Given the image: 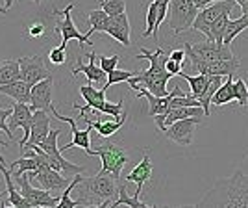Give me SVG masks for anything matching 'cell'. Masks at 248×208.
Here are the masks:
<instances>
[{"label": "cell", "mask_w": 248, "mask_h": 208, "mask_svg": "<svg viewBox=\"0 0 248 208\" xmlns=\"http://www.w3.org/2000/svg\"><path fill=\"white\" fill-rule=\"evenodd\" d=\"M198 207H248V175L237 169L232 177L217 180Z\"/></svg>", "instance_id": "6da1fadb"}, {"label": "cell", "mask_w": 248, "mask_h": 208, "mask_svg": "<svg viewBox=\"0 0 248 208\" xmlns=\"http://www.w3.org/2000/svg\"><path fill=\"white\" fill-rule=\"evenodd\" d=\"M137 60H148L150 67L146 71H139L134 78H130L128 82H139L141 86H145L146 89L155 97H165L169 95V87L167 84L174 76L172 73L167 71V60L169 56H165L163 49H155V51H148V49H141V52L135 56Z\"/></svg>", "instance_id": "7a4b0ae2"}, {"label": "cell", "mask_w": 248, "mask_h": 208, "mask_svg": "<svg viewBox=\"0 0 248 208\" xmlns=\"http://www.w3.org/2000/svg\"><path fill=\"white\" fill-rule=\"evenodd\" d=\"M119 180L109 173H96L91 178H83L85 193L98 201V208H108L113 205L115 195H119Z\"/></svg>", "instance_id": "3957f363"}, {"label": "cell", "mask_w": 248, "mask_h": 208, "mask_svg": "<svg viewBox=\"0 0 248 208\" xmlns=\"http://www.w3.org/2000/svg\"><path fill=\"white\" fill-rule=\"evenodd\" d=\"M89 156H100V160H102V167H100V171L98 173H109V175H113L117 180H121V173H123V167L130 162V156H128V151L124 149V147H119L115 145V143H102V145H98V149H91V153Z\"/></svg>", "instance_id": "277c9868"}, {"label": "cell", "mask_w": 248, "mask_h": 208, "mask_svg": "<svg viewBox=\"0 0 248 208\" xmlns=\"http://www.w3.org/2000/svg\"><path fill=\"white\" fill-rule=\"evenodd\" d=\"M198 8L193 0H170L169 6V28L172 35L193 28V22L198 15Z\"/></svg>", "instance_id": "5b68a950"}, {"label": "cell", "mask_w": 248, "mask_h": 208, "mask_svg": "<svg viewBox=\"0 0 248 208\" xmlns=\"http://www.w3.org/2000/svg\"><path fill=\"white\" fill-rule=\"evenodd\" d=\"M62 134V130L60 128H56V130H50V134L48 138L43 141L41 149L45 151V155H46V162H48V166L54 167V169H58V171H62L65 173L67 177L71 175V173H83V167L82 166H76L73 162H69V160H65L62 155V149L58 147V138Z\"/></svg>", "instance_id": "8992f818"}, {"label": "cell", "mask_w": 248, "mask_h": 208, "mask_svg": "<svg viewBox=\"0 0 248 208\" xmlns=\"http://www.w3.org/2000/svg\"><path fill=\"white\" fill-rule=\"evenodd\" d=\"M30 171H26L24 175L15 178V182L19 184V190H21L22 197L28 199L30 201L31 208H58L60 205V197H54L50 195V191L48 190H37V188H33L30 184Z\"/></svg>", "instance_id": "52a82bcc"}, {"label": "cell", "mask_w": 248, "mask_h": 208, "mask_svg": "<svg viewBox=\"0 0 248 208\" xmlns=\"http://www.w3.org/2000/svg\"><path fill=\"white\" fill-rule=\"evenodd\" d=\"M235 2L233 0H220V2H213L206 8L198 11L197 19L193 22V30L202 32L206 35V39H209V32H211V24L217 21L220 15L224 13H232L233 11Z\"/></svg>", "instance_id": "ba28073f"}, {"label": "cell", "mask_w": 248, "mask_h": 208, "mask_svg": "<svg viewBox=\"0 0 248 208\" xmlns=\"http://www.w3.org/2000/svg\"><path fill=\"white\" fill-rule=\"evenodd\" d=\"M50 114H52V117H56V119H60V121H63V123H67V125L71 126L73 139H71L67 145L60 147V149H62V153L69 151V149H73V147H82L83 151L89 155V153H91V132H93V126L87 125L85 130H80V128L76 126V121H74L73 117H69V115H62L60 112H58V108H56L54 104L50 106Z\"/></svg>", "instance_id": "9c48e42d"}, {"label": "cell", "mask_w": 248, "mask_h": 208, "mask_svg": "<svg viewBox=\"0 0 248 208\" xmlns=\"http://www.w3.org/2000/svg\"><path fill=\"white\" fill-rule=\"evenodd\" d=\"M202 123L200 117H187V119H180V121H174L172 125H169L163 130V134L170 139V141H176L178 145L182 147H189L193 143V136H195V128L197 125Z\"/></svg>", "instance_id": "30bf717a"}, {"label": "cell", "mask_w": 248, "mask_h": 208, "mask_svg": "<svg viewBox=\"0 0 248 208\" xmlns=\"http://www.w3.org/2000/svg\"><path fill=\"white\" fill-rule=\"evenodd\" d=\"M13 114L10 115V128L11 132L13 130H17V128H22L24 130V136H22V139L19 141V145L21 149L26 145V141H28V138H30V130H31V121H33V108H31V104L28 103H13Z\"/></svg>", "instance_id": "8fae6325"}, {"label": "cell", "mask_w": 248, "mask_h": 208, "mask_svg": "<svg viewBox=\"0 0 248 208\" xmlns=\"http://www.w3.org/2000/svg\"><path fill=\"white\" fill-rule=\"evenodd\" d=\"M74 8V0L65 8V10L58 11V15L62 17L60 21H58V24H56V30L62 34V45L63 47H67L69 45V41L71 39H78L80 41V45H89V37L85 35V34H80V30L76 28V24L73 22V19H71V11H73Z\"/></svg>", "instance_id": "7c38bea8"}, {"label": "cell", "mask_w": 248, "mask_h": 208, "mask_svg": "<svg viewBox=\"0 0 248 208\" xmlns=\"http://www.w3.org/2000/svg\"><path fill=\"white\" fill-rule=\"evenodd\" d=\"M191 47L204 63H217L235 58L233 52H232V47H226V45H220V43L215 41H207L206 39L204 43H197V45L191 43Z\"/></svg>", "instance_id": "4fadbf2b"}, {"label": "cell", "mask_w": 248, "mask_h": 208, "mask_svg": "<svg viewBox=\"0 0 248 208\" xmlns=\"http://www.w3.org/2000/svg\"><path fill=\"white\" fill-rule=\"evenodd\" d=\"M19 65H21V78L30 86H35L37 82L52 76L41 56H22L19 58Z\"/></svg>", "instance_id": "5bb4252c"}, {"label": "cell", "mask_w": 248, "mask_h": 208, "mask_svg": "<svg viewBox=\"0 0 248 208\" xmlns=\"http://www.w3.org/2000/svg\"><path fill=\"white\" fill-rule=\"evenodd\" d=\"M50 121H52V117L48 115L46 110H35V112H33L30 138H28L26 145L22 147L24 151H26V149H33V147L41 145L43 141L48 138V134H50Z\"/></svg>", "instance_id": "9a60e30c"}, {"label": "cell", "mask_w": 248, "mask_h": 208, "mask_svg": "<svg viewBox=\"0 0 248 208\" xmlns=\"http://www.w3.org/2000/svg\"><path fill=\"white\" fill-rule=\"evenodd\" d=\"M30 177L37 178V182L41 184V188L48 190V191H63L65 188L71 184V180H69L67 175L63 177L62 171H58V169H54L50 166L41 167L39 171H30Z\"/></svg>", "instance_id": "2e32d148"}, {"label": "cell", "mask_w": 248, "mask_h": 208, "mask_svg": "<svg viewBox=\"0 0 248 208\" xmlns=\"http://www.w3.org/2000/svg\"><path fill=\"white\" fill-rule=\"evenodd\" d=\"M85 58H89V62L83 63L82 58H78V63L76 67L71 69V73L74 76H78L80 73L85 74V78L89 80V84H106L108 82V73L100 67V63L96 65V60H98V54L96 52H87Z\"/></svg>", "instance_id": "e0dca14e"}, {"label": "cell", "mask_w": 248, "mask_h": 208, "mask_svg": "<svg viewBox=\"0 0 248 208\" xmlns=\"http://www.w3.org/2000/svg\"><path fill=\"white\" fill-rule=\"evenodd\" d=\"M106 91H108V87L104 86V87H93V84H87V86H80V95L83 97V104L82 108L78 106V104H73L74 110H80V115H85L87 110H93V112H98L100 114V110H102V106L106 104Z\"/></svg>", "instance_id": "ac0fdd59"}, {"label": "cell", "mask_w": 248, "mask_h": 208, "mask_svg": "<svg viewBox=\"0 0 248 208\" xmlns=\"http://www.w3.org/2000/svg\"><path fill=\"white\" fill-rule=\"evenodd\" d=\"M52 93H54V78L48 76L41 82H37L35 86H31V99L30 104L35 110H50L52 106Z\"/></svg>", "instance_id": "d6986e66"}, {"label": "cell", "mask_w": 248, "mask_h": 208, "mask_svg": "<svg viewBox=\"0 0 248 208\" xmlns=\"http://www.w3.org/2000/svg\"><path fill=\"white\" fill-rule=\"evenodd\" d=\"M0 173L4 177V182H6V190H8V201L2 205V207H15V208H31L30 201L22 197L21 190H19V184L13 182V175H11L10 169H6L4 164L0 162Z\"/></svg>", "instance_id": "ffe728a7"}, {"label": "cell", "mask_w": 248, "mask_h": 208, "mask_svg": "<svg viewBox=\"0 0 248 208\" xmlns=\"http://www.w3.org/2000/svg\"><path fill=\"white\" fill-rule=\"evenodd\" d=\"M150 177H152V160H150L148 153H145V156L141 158V162H139V164L128 173V177H126V182H135V184H137V190H135V193H134L135 197H141L143 186L150 180Z\"/></svg>", "instance_id": "44dd1931"}, {"label": "cell", "mask_w": 248, "mask_h": 208, "mask_svg": "<svg viewBox=\"0 0 248 208\" xmlns=\"http://www.w3.org/2000/svg\"><path fill=\"white\" fill-rule=\"evenodd\" d=\"M130 32H132V28H130V21H128V13H123L119 17H111V24L106 30V34L117 39L123 47H130L132 45Z\"/></svg>", "instance_id": "7402d4cb"}, {"label": "cell", "mask_w": 248, "mask_h": 208, "mask_svg": "<svg viewBox=\"0 0 248 208\" xmlns=\"http://www.w3.org/2000/svg\"><path fill=\"white\" fill-rule=\"evenodd\" d=\"M0 93L8 95L13 101L17 103H30L31 99V86L28 82H24L22 78L15 80V82L10 84H2L0 86Z\"/></svg>", "instance_id": "603a6c76"}, {"label": "cell", "mask_w": 248, "mask_h": 208, "mask_svg": "<svg viewBox=\"0 0 248 208\" xmlns=\"http://www.w3.org/2000/svg\"><path fill=\"white\" fill-rule=\"evenodd\" d=\"M82 119L87 125L93 126L94 130H96V134L100 136V138H109V136H113L115 132L121 130V126H123L124 121H126V114H124L123 117H119V119H111V117H109L108 121H100V119H98V121H91V119L85 117V115H83Z\"/></svg>", "instance_id": "cb8c5ba5"}, {"label": "cell", "mask_w": 248, "mask_h": 208, "mask_svg": "<svg viewBox=\"0 0 248 208\" xmlns=\"http://www.w3.org/2000/svg\"><path fill=\"white\" fill-rule=\"evenodd\" d=\"M202 115H206L202 106H180V108H170L165 114V128L169 125H172L174 121H180V119L202 117Z\"/></svg>", "instance_id": "d4e9b609"}, {"label": "cell", "mask_w": 248, "mask_h": 208, "mask_svg": "<svg viewBox=\"0 0 248 208\" xmlns=\"http://www.w3.org/2000/svg\"><path fill=\"white\" fill-rule=\"evenodd\" d=\"M87 22H89V30H87V37H91L94 32H104L109 28V24H111V17L106 13V11L100 8V10H93L89 11V15H87Z\"/></svg>", "instance_id": "484cf974"}, {"label": "cell", "mask_w": 248, "mask_h": 208, "mask_svg": "<svg viewBox=\"0 0 248 208\" xmlns=\"http://www.w3.org/2000/svg\"><path fill=\"white\" fill-rule=\"evenodd\" d=\"M233 74L226 76V82H222V86L217 89V93L213 95V103L215 106H224V104L235 101V80L232 78Z\"/></svg>", "instance_id": "4316f807"}, {"label": "cell", "mask_w": 248, "mask_h": 208, "mask_svg": "<svg viewBox=\"0 0 248 208\" xmlns=\"http://www.w3.org/2000/svg\"><path fill=\"white\" fill-rule=\"evenodd\" d=\"M178 76H182L186 82H189V86H191V95L195 97V99H198L200 95L206 91L207 84L211 82V74H204V73H198L197 76H191V74L187 73H178Z\"/></svg>", "instance_id": "83f0119b"}, {"label": "cell", "mask_w": 248, "mask_h": 208, "mask_svg": "<svg viewBox=\"0 0 248 208\" xmlns=\"http://www.w3.org/2000/svg\"><path fill=\"white\" fill-rule=\"evenodd\" d=\"M21 78L19 60H0V86L15 82Z\"/></svg>", "instance_id": "f1b7e54d"}, {"label": "cell", "mask_w": 248, "mask_h": 208, "mask_svg": "<svg viewBox=\"0 0 248 208\" xmlns=\"http://www.w3.org/2000/svg\"><path fill=\"white\" fill-rule=\"evenodd\" d=\"M248 28V15L247 13H243L239 19H230V22H228L226 26V34H224V41H222V45H226V47H232V43H233V39L237 37L241 32H245Z\"/></svg>", "instance_id": "f546056e"}, {"label": "cell", "mask_w": 248, "mask_h": 208, "mask_svg": "<svg viewBox=\"0 0 248 208\" xmlns=\"http://www.w3.org/2000/svg\"><path fill=\"white\" fill-rule=\"evenodd\" d=\"M222 86V76H211V82L207 84L206 91L198 97V101H200V104H202V108H204V114H206V117H209L211 115V110H209V106H211V103H213V95L217 93V89Z\"/></svg>", "instance_id": "4dcf8cb0"}, {"label": "cell", "mask_w": 248, "mask_h": 208, "mask_svg": "<svg viewBox=\"0 0 248 208\" xmlns=\"http://www.w3.org/2000/svg\"><path fill=\"white\" fill-rule=\"evenodd\" d=\"M132 207V208H146L148 205H145L141 197H135V195H128L126 193V182L124 184H119V197L113 201V205L111 207L117 208V207Z\"/></svg>", "instance_id": "1f68e13d"}, {"label": "cell", "mask_w": 248, "mask_h": 208, "mask_svg": "<svg viewBox=\"0 0 248 208\" xmlns=\"http://www.w3.org/2000/svg\"><path fill=\"white\" fill-rule=\"evenodd\" d=\"M228 22H230V13L220 15L217 21L211 24V32H209V39H207V41H215V43H220V45H222Z\"/></svg>", "instance_id": "d6a6232c"}, {"label": "cell", "mask_w": 248, "mask_h": 208, "mask_svg": "<svg viewBox=\"0 0 248 208\" xmlns=\"http://www.w3.org/2000/svg\"><path fill=\"white\" fill-rule=\"evenodd\" d=\"M98 6L109 17H119L126 13V0H98Z\"/></svg>", "instance_id": "836d02e7"}, {"label": "cell", "mask_w": 248, "mask_h": 208, "mask_svg": "<svg viewBox=\"0 0 248 208\" xmlns=\"http://www.w3.org/2000/svg\"><path fill=\"white\" fill-rule=\"evenodd\" d=\"M137 73H139V71H121V69H113L111 73H108V82L104 84V86L109 89V87L115 86V84L128 82V80H130V78H134Z\"/></svg>", "instance_id": "e575fe53"}, {"label": "cell", "mask_w": 248, "mask_h": 208, "mask_svg": "<svg viewBox=\"0 0 248 208\" xmlns=\"http://www.w3.org/2000/svg\"><path fill=\"white\" fill-rule=\"evenodd\" d=\"M155 21H157V2H150L148 4V11H146V30L143 32V37H150L154 35Z\"/></svg>", "instance_id": "d590c367"}, {"label": "cell", "mask_w": 248, "mask_h": 208, "mask_svg": "<svg viewBox=\"0 0 248 208\" xmlns=\"http://www.w3.org/2000/svg\"><path fill=\"white\" fill-rule=\"evenodd\" d=\"M46 34V24L41 21V19H33L26 24V35L31 37V39H39Z\"/></svg>", "instance_id": "8d00e7d4"}, {"label": "cell", "mask_w": 248, "mask_h": 208, "mask_svg": "<svg viewBox=\"0 0 248 208\" xmlns=\"http://www.w3.org/2000/svg\"><path fill=\"white\" fill-rule=\"evenodd\" d=\"M235 101L239 106H247L248 104V84L245 78L235 80Z\"/></svg>", "instance_id": "74e56055"}, {"label": "cell", "mask_w": 248, "mask_h": 208, "mask_svg": "<svg viewBox=\"0 0 248 208\" xmlns=\"http://www.w3.org/2000/svg\"><path fill=\"white\" fill-rule=\"evenodd\" d=\"M121 62V56L119 54H113V56H104V54H98V63L106 73H111L113 69H117V65Z\"/></svg>", "instance_id": "f35d334b"}, {"label": "cell", "mask_w": 248, "mask_h": 208, "mask_svg": "<svg viewBox=\"0 0 248 208\" xmlns=\"http://www.w3.org/2000/svg\"><path fill=\"white\" fill-rule=\"evenodd\" d=\"M48 62L52 65H63V63L67 62V47L60 45L56 49H50V52H48Z\"/></svg>", "instance_id": "ab89813d"}, {"label": "cell", "mask_w": 248, "mask_h": 208, "mask_svg": "<svg viewBox=\"0 0 248 208\" xmlns=\"http://www.w3.org/2000/svg\"><path fill=\"white\" fill-rule=\"evenodd\" d=\"M11 114H13V108H2L0 110V130L6 132L10 139H13V132H11L10 125H8V119H10Z\"/></svg>", "instance_id": "60d3db41"}, {"label": "cell", "mask_w": 248, "mask_h": 208, "mask_svg": "<svg viewBox=\"0 0 248 208\" xmlns=\"http://www.w3.org/2000/svg\"><path fill=\"white\" fill-rule=\"evenodd\" d=\"M167 71H169V73H172L176 76L178 73H182L184 69H182V63L176 62V60H172V58L169 56V60H167Z\"/></svg>", "instance_id": "b9f144b4"}, {"label": "cell", "mask_w": 248, "mask_h": 208, "mask_svg": "<svg viewBox=\"0 0 248 208\" xmlns=\"http://www.w3.org/2000/svg\"><path fill=\"white\" fill-rule=\"evenodd\" d=\"M169 56H170L172 60H176V62H180V63H184V60L187 58L186 49H176V51H170Z\"/></svg>", "instance_id": "7bdbcfd3"}, {"label": "cell", "mask_w": 248, "mask_h": 208, "mask_svg": "<svg viewBox=\"0 0 248 208\" xmlns=\"http://www.w3.org/2000/svg\"><path fill=\"white\" fill-rule=\"evenodd\" d=\"M195 2V6H197L198 10H202V8H206L209 4H213V2H220V0H193Z\"/></svg>", "instance_id": "ee69618b"}, {"label": "cell", "mask_w": 248, "mask_h": 208, "mask_svg": "<svg viewBox=\"0 0 248 208\" xmlns=\"http://www.w3.org/2000/svg\"><path fill=\"white\" fill-rule=\"evenodd\" d=\"M241 13H247V15H248V2H247V4H243V6H241Z\"/></svg>", "instance_id": "f6af8a7d"}, {"label": "cell", "mask_w": 248, "mask_h": 208, "mask_svg": "<svg viewBox=\"0 0 248 208\" xmlns=\"http://www.w3.org/2000/svg\"><path fill=\"white\" fill-rule=\"evenodd\" d=\"M233 2H235V4H239V6H243V4H247L248 0H233Z\"/></svg>", "instance_id": "bcb514c9"}, {"label": "cell", "mask_w": 248, "mask_h": 208, "mask_svg": "<svg viewBox=\"0 0 248 208\" xmlns=\"http://www.w3.org/2000/svg\"><path fill=\"white\" fill-rule=\"evenodd\" d=\"M11 4H13V0H6V8H8V10L11 8Z\"/></svg>", "instance_id": "7dc6e473"}, {"label": "cell", "mask_w": 248, "mask_h": 208, "mask_svg": "<svg viewBox=\"0 0 248 208\" xmlns=\"http://www.w3.org/2000/svg\"><path fill=\"white\" fill-rule=\"evenodd\" d=\"M6 11H8V8H4V6H0V13H2V15H6Z\"/></svg>", "instance_id": "c3c4849f"}, {"label": "cell", "mask_w": 248, "mask_h": 208, "mask_svg": "<svg viewBox=\"0 0 248 208\" xmlns=\"http://www.w3.org/2000/svg\"><path fill=\"white\" fill-rule=\"evenodd\" d=\"M6 145V139H2V138H0V147H4Z\"/></svg>", "instance_id": "681fc988"}, {"label": "cell", "mask_w": 248, "mask_h": 208, "mask_svg": "<svg viewBox=\"0 0 248 208\" xmlns=\"http://www.w3.org/2000/svg\"><path fill=\"white\" fill-rule=\"evenodd\" d=\"M0 162H2V164H4V162H6V160H4V156L0 155Z\"/></svg>", "instance_id": "f907efd6"}, {"label": "cell", "mask_w": 248, "mask_h": 208, "mask_svg": "<svg viewBox=\"0 0 248 208\" xmlns=\"http://www.w3.org/2000/svg\"><path fill=\"white\" fill-rule=\"evenodd\" d=\"M31 2H35V4H41V0H31Z\"/></svg>", "instance_id": "816d5d0a"}, {"label": "cell", "mask_w": 248, "mask_h": 208, "mask_svg": "<svg viewBox=\"0 0 248 208\" xmlns=\"http://www.w3.org/2000/svg\"><path fill=\"white\" fill-rule=\"evenodd\" d=\"M4 195H6V193H0V199H2V197H4Z\"/></svg>", "instance_id": "f5cc1de1"}]
</instances>
